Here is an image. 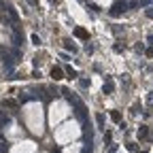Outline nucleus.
<instances>
[{"label": "nucleus", "mask_w": 153, "mask_h": 153, "mask_svg": "<svg viewBox=\"0 0 153 153\" xmlns=\"http://www.w3.org/2000/svg\"><path fill=\"white\" fill-rule=\"evenodd\" d=\"M51 74H53V79H62V70H60V68H53Z\"/></svg>", "instance_id": "obj_1"}, {"label": "nucleus", "mask_w": 153, "mask_h": 153, "mask_svg": "<svg viewBox=\"0 0 153 153\" xmlns=\"http://www.w3.org/2000/svg\"><path fill=\"white\" fill-rule=\"evenodd\" d=\"M76 36H79V38H87V32L79 28V30H76Z\"/></svg>", "instance_id": "obj_2"}]
</instances>
